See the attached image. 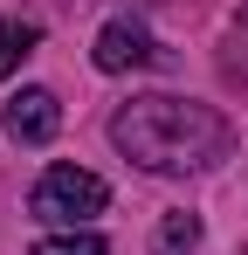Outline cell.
I'll return each mask as SVG.
<instances>
[{
  "mask_svg": "<svg viewBox=\"0 0 248 255\" xmlns=\"http://www.w3.org/2000/svg\"><path fill=\"white\" fill-rule=\"evenodd\" d=\"M111 145L145 172H207L228 159L235 125L193 97H131L111 118Z\"/></svg>",
  "mask_w": 248,
  "mask_h": 255,
  "instance_id": "obj_1",
  "label": "cell"
},
{
  "mask_svg": "<svg viewBox=\"0 0 248 255\" xmlns=\"http://www.w3.org/2000/svg\"><path fill=\"white\" fill-rule=\"evenodd\" d=\"M28 207H35L41 221L76 228V221H90V214L111 207V186H104L97 172H83V166H48V172L35 179V200H28Z\"/></svg>",
  "mask_w": 248,
  "mask_h": 255,
  "instance_id": "obj_2",
  "label": "cell"
},
{
  "mask_svg": "<svg viewBox=\"0 0 248 255\" xmlns=\"http://www.w3.org/2000/svg\"><path fill=\"white\" fill-rule=\"evenodd\" d=\"M90 55H97V69H104V76H124V69H159V62H165V48L152 42V28H138V21H104Z\"/></svg>",
  "mask_w": 248,
  "mask_h": 255,
  "instance_id": "obj_3",
  "label": "cell"
},
{
  "mask_svg": "<svg viewBox=\"0 0 248 255\" xmlns=\"http://www.w3.org/2000/svg\"><path fill=\"white\" fill-rule=\"evenodd\" d=\"M55 131H62L55 90H14V97H7V138H14V145H48Z\"/></svg>",
  "mask_w": 248,
  "mask_h": 255,
  "instance_id": "obj_4",
  "label": "cell"
},
{
  "mask_svg": "<svg viewBox=\"0 0 248 255\" xmlns=\"http://www.w3.org/2000/svg\"><path fill=\"white\" fill-rule=\"evenodd\" d=\"M35 42H41L35 21H0V83H7V76H14V69L35 55Z\"/></svg>",
  "mask_w": 248,
  "mask_h": 255,
  "instance_id": "obj_5",
  "label": "cell"
},
{
  "mask_svg": "<svg viewBox=\"0 0 248 255\" xmlns=\"http://www.w3.org/2000/svg\"><path fill=\"white\" fill-rule=\"evenodd\" d=\"M159 249L165 255H193L200 249V214H165L159 221Z\"/></svg>",
  "mask_w": 248,
  "mask_h": 255,
  "instance_id": "obj_6",
  "label": "cell"
},
{
  "mask_svg": "<svg viewBox=\"0 0 248 255\" xmlns=\"http://www.w3.org/2000/svg\"><path fill=\"white\" fill-rule=\"evenodd\" d=\"M35 255H111L104 249V235H90V228H69V235H41Z\"/></svg>",
  "mask_w": 248,
  "mask_h": 255,
  "instance_id": "obj_7",
  "label": "cell"
}]
</instances>
